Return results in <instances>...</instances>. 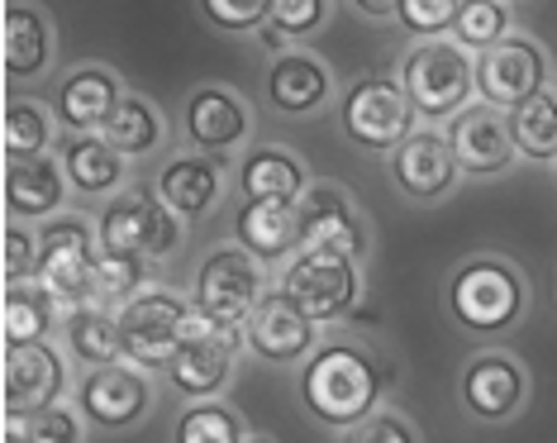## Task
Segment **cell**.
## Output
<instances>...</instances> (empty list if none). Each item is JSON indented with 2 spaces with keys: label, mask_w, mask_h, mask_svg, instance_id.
<instances>
[{
  "label": "cell",
  "mask_w": 557,
  "mask_h": 443,
  "mask_svg": "<svg viewBox=\"0 0 557 443\" xmlns=\"http://www.w3.org/2000/svg\"><path fill=\"white\" fill-rule=\"evenodd\" d=\"M186 134H191V144L210 148V153H230L238 138L248 134V110L238 106L230 91L206 86V91H196L191 106H186Z\"/></svg>",
  "instance_id": "44dd1931"
},
{
  "label": "cell",
  "mask_w": 557,
  "mask_h": 443,
  "mask_svg": "<svg viewBox=\"0 0 557 443\" xmlns=\"http://www.w3.org/2000/svg\"><path fill=\"white\" fill-rule=\"evenodd\" d=\"M324 0H272V10H268V20H272V29L276 34H310V29H320L324 24Z\"/></svg>",
  "instance_id": "74e56055"
},
{
  "label": "cell",
  "mask_w": 557,
  "mask_h": 443,
  "mask_svg": "<svg viewBox=\"0 0 557 443\" xmlns=\"http://www.w3.org/2000/svg\"><path fill=\"white\" fill-rule=\"evenodd\" d=\"M100 138H106V144L115 148L120 158L153 153L158 138H162V120H158V110L148 106V100L124 96V100H120V110L106 120V130H100Z\"/></svg>",
  "instance_id": "f546056e"
},
{
  "label": "cell",
  "mask_w": 557,
  "mask_h": 443,
  "mask_svg": "<svg viewBox=\"0 0 557 443\" xmlns=\"http://www.w3.org/2000/svg\"><path fill=\"white\" fill-rule=\"evenodd\" d=\"M176 443H244V424H238V415L230 410V405L220 401H200L191 405V410L176 420Z\"/></svg>",
  "instance_id": "d6a6232c"
},
{
  "label": "cell",
  "mask_w": 557,
  "mask_h": 443,
  "mask_svg": "<svg viewBox=\"0 0 557 443\" xmlns=\"http://www.w3.org/2000/svg\"><path fill=\"white\" fill-rule=\"evenodd\" d=\"M400 86L410 96L414 115L424 120H453L467 110V96L476 86V62L467 58L458 39H429L405 53Z\"/></svg>",
  "instance_id": "7a4b0ae2"
},
{
  "label": "cell",
  "mask_w": 557,
  "mask_h": 443,
  "mask_svg": "<svg viewBox=\"0 0 557 443\" xmlns=\"http://www.w3.org/2000/svg\"><path fill=\"white\" fill-rule=\"evenodd\" d=\"M358 10H362V15H382V20H386V15H396V5H386V0H362Z\"/></svg>",
  "instance_id": "b9f144b4"
},
{
  "label": "cell",
  "mask_w": 557,
  "mask_h": 443,
  "mask_svg": "<svg viewBox=\"0 0 557 443\" xmlns=\"http://www.w3.org/2000/svg\"><path fill=\"white\" fill-rule=\"evenodd\" d=\"M344 130L358 148L396 153L405 138L414 134V106L405 96V86L386 77H362L344 100Z\"/></svg>",
  "instance_id": "8992f818"
},
{
  "label": "cell",
  "mask_w": 557,
  "mask_h": 443,
  "mask_svg": "<svg viewBox=\"0 0 557 443\" xmlns=\"http://www.w3.org/2000/svg\"><path fill=\"white\" fill-rule=\"evenodd\" d=\"M91 286H96V300L100 306H110V300H120V306H129L138 296V286H144V258H124V253H96V268H91Z\"/></svg>",
  "instance_id": "e575fe53"
},
{
  "label": "cell",
  "mask_w": 557,
  "mask_h": 443,
  "mask_svg": "<svg viewBox=\"0 0 557 443\" xmlns=\"http://www.w3.org/2000/svg\"><path fill=\"white\" fill-rule=\"evenodd\" d=\"M62 386H67V367H62V358L48 344L5 353V415H10V424H24L39 410H48V405H58Z\"/></svg>",
  "instance_id": "8fae6325"
},
{
  "label": "cell",
  "mask_w": 557,
  "mask_h": 443,
  "mask_svg": "<svg viewBox=\"0 0 557 443\" xmlns=\"http://www.w3.org/2000/svg\"><path fill=\"white\" fill-rule=\"evenodd\" d=\"M462 401L481 420H505L524 401V372L510 353H476L462 372Z\"/></svg>",
  "instance_id": "ac0fdd59"
},
{
  "label": "cell",
  "mask_w": 557,
  "mask_h": 443,
  "mask_svg": "<svg viewBox=\"0 0 557 443\" xmlns=\"http://www.w3.org/2000/svg\"><path fill=\"white\" fill-rule=\"evenodd\" d=\"M376 396H382V367L352 344H329L306 362L300 377V401L320 424L348 429L372 420Z\"/></svg>",
  "instance_id": "6da1fadb"
},
{
  "label": "cell",
  "mask_w": 557,
  "mask_h": 443,
  "mask_svg": "<svg viewBox=\"0 0 557 443\" xmlns=\"http://www.w3.org/2000/svg\"><path fill=\"white\" fill-rule=\"evenodd\" d=\"M238 186H244L248 200H286V206H296L306 196V168L286 148H258L238 168Z\"/></svg>",
  "instance_id": "cb8c5ba5"
},
{
  "label": "cell",
  "mask_w": 557,
  "mask_h": 443,
  "mask_svg": "<svg viewBox=\"0 0 557 443\" xmlns=\"http://www.w3.org/2000/svg\"><path fill=\"white\" fill-rule=\"evenodd\" d=\"M296 210H300V244L306 248H334V253H348V258H358L367 248L358 210H352V200L338 186H310L296 200Z\"/></svg>",
  "instance_id": "5bb4252c"
},
{
  "label": "cell",
  "mask_w": 557,
  "mask_h": 443,
  "mask_svg": "<svg viewBox=\"0 0 557 443\" xmlns=\"http://www.w3.org/2000/svg\"><path fill=\"white\" fill-rule=\"evenodd\" d=\"M458 0H400L396 5V15H400V24L414 34V39H438L448 24H458Z\"/></svg>",
  "instance_id": "d590c367"
},
{
  "label": "cell",
  "mask_w": 557,
  "mask_h": 443,
  "mask_svg": "<svg viewBox=\"0 0 557 443\" xmlns=\"http://www.w3.org/2000/svg\"><path fill=\"white\" fill-rule=\"evenodd\" d=\"M329 96V72L306 53H286L268 67V100L286 115H306L320 110Z\"/></svg>",
  "instance_id": "7402d4cb"
},
{
  "label": "cell",
  "mask_w": 557,
  "mask_h": 443,
  "mask_svg": "<svg viewBox=\"0 0 557 443\" xmlns=\"http://www.w3.org/2000/svg\"><path fill=\"white\" fill-rule=\"evenodd\" d=\"M182 244L176 214L153 196H115L100 210V248L124 258H168Z\"/></svg>",
  "instance_id": "52a82bcc"
},
{
  "label": "cell",
  "mask_w": 557,
  "mask_h": 443,
  "mask_svg": "<svg viewBox=\"0 0 557 443\" xmlns=\"http://www.w3.org/2000/svg\"><path fill=\"white\" fill-rule=\"evenodd\" d=\"M5 443H24V429H20V424H10V434H5Z\"/></svg>",
  "instance_id": "ee69618b"
},
{
  "label": "cell",
  "mask_w": 557,
  "mask_h": 443,
  "mask_svg": "<svg viewBox=\"0 0 557 443\" xmlns=\"http://www.w3.org/2000/svg\"><path fill=\"white\" fill-rule=\"evenodd\" d=\"M272 0H206V15L220 24V29H252L258 20H268Z\"/></svg>",
  "instance_id": "ab89813d"
},
{
  "label": "cell",
  "mask_w": 557,
  "mask_h": 443,
  "mask_svg": "<svg viewBox=\"0 0 557 443\" xmlns=\"http://www.w3.org/2000/svg\"><path fill=\"white\" fill-rule=\"evenodd\" d=\"M48 138H53V124H48V110L39 106V100H10L5 106V153H10V162L44 158Z\"/></svg>",
  "instance_id": "1f68e13d"
},
{
  "label": "cell",
  "mask_w": 557,
  "mask_h": 443,
  "mask_svg": "<svg viewBox=\"0 0 557 443\" xmlns=\"http://www.w3.org/2000/svg\"><path fill=\"white\" fill-rule=\"evenodd\" d=\"M186 300L172 291H138L129 306L115 310L120 348L138 367H172L182 353V324H186Z\"/></svg>",
  "instance_id": "5b68a950"
},
{
  "label": "cell",
  "mask_w": 557,
  "mask_h": 443,
  "mask_svg": "<svg viewBox=\"0 0 557 443\" xmlns=\"http://www.w3.org/2000/svg\"><path fill=\"white\" fill-rule=\"evenodd\" d=\"M344 443H420V439H414V429L400 415H372V420L352 424Z\"/></svg>",
  "instance_id": "60d3db41"
},
{
  "label": "cell",
  "mask_w": 557,
  "mask_h": 443,
  "mask_svg": "<svg viewBox=\"0 0 557 443\" xmlns=\"http://www.w3.org/2000/svg\"><path fill=\"white\" fill-rule=\"evenodd\" d=\"M276 291L314 324L344 320L358 300V258L334 248H300Z\"/></svg>",
  "instance_id": "3957f363"
},
{
  "label": "cell",
  "mask_w": 557,
  "mask_h": 443,
  "mask_svg": "<svg viewBox=\"0 0 557 443\" xmlns=\"http://www.w3.org/2000/svg\"><path fill=\"white\" fill-rule=\"evenodd\" d=\"M448 138L453 158H458L462 172H500L515 153V138H510V120H500L491 106H467L462 115L448 120Z\"/></svg>",
  "instance_id": "9a60e30c"
},
{
  "label": "cell",
  "mask_w": 557,
  "mask_h": 443,
  "mask_svg": "<svg viewBox=\"0 0 557 443\" xmlns=\"http://www.w3.org/2000/svg\"><path fill=\"white\" fill-rule=\"evenodd\" d=\"M244 443H272V439H268V434H248Z\"/></svg>",
  "instance_id": "f6af8a7d"
},
{
  "label": "cell",
  "mask_w": 557,
  "mask_h": 443,
  "mask_svg": "<svg viewBox=\"0 0 557 443\" xmlns=\"http://www.w3.org/2000/svg\"><path fill=\"white\" fill-rule=\"evenodd\" d=\"M120 100H124L120 82L110 77L106 67H82V72H72V77L58 86L53 106H58V120L82 138L86 130H106V120L120 110Z\"/></svg>",
  "instance_id": "ffe728a7"
},
{
  "label": "cell",
  "mask_w": 557,
  "mask_h": 443,
  "mask_svg": "<svg viewBox=\"0 0 557 443\" xmlns=\"http://www.w3.org/2000/svg\"><path fill=\"white\" fill-rule=\"evenodd\" d=\"M258 39H262V48H282V39H286V34H276V29H272V24H268V29H262V34H258Z\"/></svg>",
  "instance_id": "7bdbcfd3"
},
{
  "label": "cell",
  "mask_w": 557,
  "mask_h": 443,
  "mask_svg": "<svg viewBox=\"0 0 557 443\" xmlns=\"http://www.w3.org/2000/svg\"><path fill=\"white\" fill-rule=\"evenodd\" d=\"M62 172H67V182L77 186V192L100 196V192H110V186L120 182L124 168H120V153L106 144V138L82 134V138H72L67 153H62Z\"/></svg>",
  "instance_id": "83f0119b"
},
{
  "label": "cell",
  "mask_w": 557,
  "mask_h": 443,
  "mask_svg": "<svg viewBox=\"0 0 557 443\" xmlns=\"http://www.w3.org/2000/svg\"><path fill=\"white\" fill-rule=\"evenodd\" d=\"M391 172H396V186L414 200H434L443 196L453 182H458V158H453L448 138L443 134H410L391 158Z\"/></svg>",
  "instance_id": "e0dca14e"
},
{
  "label": "cell",
  "mask_w": 557,
  "mask_h": 443,
  "mask_svg": "<svg viewBox=\"0 0 557 443\" xmlns=\"http://www.w3.org/2000/svg\"><path fill=\"white\" fill-rule=\"evenodd\" d=\"M58 162L48 158H24V162H10L5 172V200H10V214H53L67 196V182H62Z\"/></svg>",
  "instance_id": "484cf974"
},
{
  "label": "cell",
  "mask_w": 557,
  "mask_h": 443,
  "mask_svg": "<svg viewBox=\"0 0 557 443\" xmlns=\"http://www.w3.org/2000/svg\"><path fill=\"white\" fill-rule=\"evenodd\" d=\"M458 44L462 48H496L505 44V29H510V5L505 0H467V5L458 10Z\"/></svg>",
  "instance_id": "836d02e7"
},
{
  "label": "cell",
  "mask_w": 557,
  "mask_h": 443,
  "mask_svg": "<svg viewBox=\"0 0 557 443\" xmlns=\"http://www.w3.org/2000/svg\"><path fill=\"white\" fill-rule=\"evenodd\" d=\"M29 272L39 276V238L24 234L20 224L5 230V282H29Z\"/></svg>",
  "instance_id": "f35d334b"
},
{
  "label": "cell",
  "mask_w": 557,
  "mask_h": 443,
  "mask_svg": "<svg viewBox=\"0 0 557 443\" xmlns=\"http://www.w3.org/2000/svg\"><path fill=\"white\" fill-rule=\"evenodd\" d=\"M82 415L100 429H129L138 415L148 410V382L134 372V367H96L82 382Z\"/></svg>",
  "instance_id": "2e32d148"
},
{
  "label": "cell",
  "mask_w": 557,
  "mask_h": 443,
  "mask_svg": "<svg viewBox=\"0 0 557 443\" xmlns=\"http://www.w3.org/2000/svg\"><path fill=\"white\" fill-rule=\"evenodd\" d=\"M48 20L29 5H5V72L10 77H34L48 67Z\"/></svg>",
  "instance_id": "4316f807"
},
{
  "label": "cell",
  "mask_w": 557,
  "mask_h": 443,
  "mask_svg": "<svg viewBox=\"0 0 557 443\" xmlns=\"http://www.w3.org/2000/svg\"><path fill=\"white\" fill-rule=\"evenodd\" d=\"M234 238L248 258L282 262L300 244V210L286 200H244V210L234 214Z\"/></svg>",
  "instance_id": "d6986e66"
},
{
  "label": "cell",
  "mask_w": 557,
  "mask_h": 443,
  "mask_svg": "<svg viewBox=\"0 0 557 443\" xmlns=\"http://www.w3.org/2000/svg\"><path fill=\"white\" fill-rule=\"evenodd\" d=\"M543 82H548V58L534 39H505L476 58V91L491 110L524 106L543 91Z\"/></svg>",
  "instance_id": "30bf717a"
},
{
  "label": "cell",
  "mask_w": 557,
  "mask_h": 443,
  "mask_svg": "<svg viewBox=\"0 0 557 443\" xmlns=\"http://www.w3.org/2000/svg\"><path fill=\"white\" fill-rule=\"evenodd\" d=\"M448 306L467 329H476V334H500V329H510L519 320V310H524V282H519V272L510 262L472 258L453 272Z\"/></svg>",
  "instance_id": "277c9868"
},
{
  "label": "cell",
  "mask_w": 557,
  "mask_h": 443,
  "mask_svg": "<svg viewBox=\"0 0 557 443\" xmlns=\"http://www.w3.org/2000/svg\"><path fill=\"white\" fill-rule=\"evenodd\" d=\"M58 324L53 291L44 282H5V348H34Z\"/></svg>",
  "instance_id": "d4e9b609"
},
{
  "label": "cell",
  "mask_w": 557,
  "mask_h": 443,
  "mask_svg": "<svg viewBox=\"0 0 557 443\" xmlns=\"http://www.w3.org/2000/svg\"><path fill=\"white\" fill-rule=\"evenodd\" d=\"M510 138L524 158L534 162H548L557 158V96L539 91L534 100L510 110Z\"/></svg>",
  "instance_id": "4dcf8cb0"
},
{
  "label": "cell",
  "mask_w": 557,
  "mask_h": 443,
  "mask_svg": "<svg viewBox=\"0 0 557 443\" xmlns=\"http://www.w3.org/2000/svg\"><path fill=\"white\" fill-rule=\"evenodd\" d=\"M24 443H82V429H77V415L67 405H48L34 420H24Z\"/></svg>",
  "instance_id": "8d00e7d4"
},
{
  "label": "cell",
  "mask_w": 557,
  "mask_h": 443,
  "mask_svg": "<svg viewBox=\"0 0 557 443\" xmlns=\"http://www.w3.org/2000/svg\"><path fill=\"white\" fill-rule=\"evenodd\" d=\"M244 344H248L244 329H234V324H220L210 339H200V344H182V353H176L172 367H168L172 386L182 391V396H191V401L214 396V391L230 382L234 358H238V348Z\"/></svg>",
  "instance_id": "7c38bea8"
},
{
  "label": "cell",
  "mask_w": 557,
  "mask_h": 443,
  "mask_svg": "<svg viewBox=\"0 0 557 443\" xmlns=\"http://www.w3.org/2000/svg\"><path fill=\"white\" fill-rule=\"evenodd\" d=\"M244 339H248V348L258 353V358L296 362V358H306V353L314 348V320H306V315L290 306L282 291H268V296L258 300V310L248 315Z\"/></svg>",
  "instance_id": "4fadbf2b"
},
{
  "label": "cell",
  "mask_w": 557,
  "mask_h": 443,
  "mask_svg": "<svg viewBox=\"0 0 557 443\" xmlns=\"http://www.w3.org/2000/svg\"><path fill=\"white\" fill-rule=\"evenodd\" d=\"M158 196L172 214H206L220 196V168L210 158H172L158 172Z\"/></svg>",
  "instance_id": "603a6c76"
},
{
  "label": "cell",
  "mask_w": 557,
  "mask_h": 443,
  "mask_svg": "<svg viewBox=\"0 0 557 443\" xmlns=\"http://www.w3.org/2000/svg\"><path fill=\"white\" fill-rule=\"evenodd\" d=\"M96 253L100 248H91V230H86L82 220H53L39 234V276H34V282H44L53 291V300H67L72 310L91 306L96 300V286H91Z\"/></svg>",
  "instance_id": "9c48e42d"
},
{
  "label": "cell",
  "mask_w": 557,
  "mask_h": 443,
  "mask_svg": "<svg viewBox=\"0 0 557 443\" xmlns=\"http://www.w3.org/2000/svg\"><path fill=\"white\" fill-rule=\"evenodd\" d=\"M67 348L77 353V362H96V367H110L115 358H124L115 315L106 306H77L67 315Z\"/></svg>",
  "instance_id": "f1b7e54d"
},
{
  "label": "cell",
  "mask_w": 557,
  "mask_h": 443,
  "mask_svg": "<svg viewBox=\"0 0 557 443\" xmlns=\"http://www.w3.org/2000/svg\"><path fill=\"white\" fill-rule=\"evenodd\" d=\"M262 291V272L258 258H248L244 248H214L196 272V306L210 315L214 324H234L244 329L248 315L258 310Z\"/></svg>",
  "instance_id": "ba28073f"
}]
</instances>
